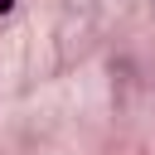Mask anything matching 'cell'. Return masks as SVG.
Wrapping results in <instances>:
<instances>
[{
    "instance_id": "1",
    "label": "cell",
    "mask_w": 155,
    "mask_h": 155,
    "mask_svg": "<svg viewBox=\"0 0 155 155\" xmlns=\"http://www.w3.org/2000/svg\"><path fill=\"white\" fill-rule=\"evenodd\" d=\"M10 10H15V0H0V15H10Z\"/></svg>"
}]
</instances>
